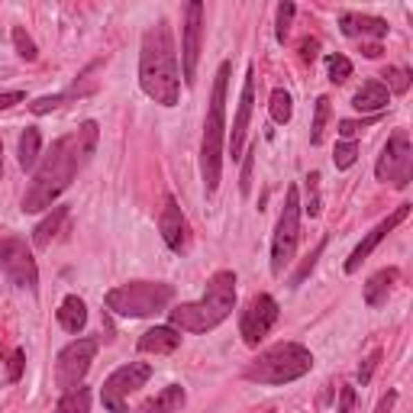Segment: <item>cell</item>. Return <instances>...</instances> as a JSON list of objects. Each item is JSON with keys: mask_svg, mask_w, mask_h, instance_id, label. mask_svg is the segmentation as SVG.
<instances>
[{"mask_svg": "<svg viewBox=\"0 0 413 413\" xmlns=\"http://www.w3.org/2000/svg\"><path fill=\"white\" fill-rule=\"evenodd\" d=\"M55 319L65 333H81L87 323V304L78 294H68L65 301H62V307L55 310Z\"/></svg>", "mask_w": 413, "mask_h": 413, "instance_id": "cell-21", "label": "cell"}, {"mask_svg": "<svg viewBox=\"0 0 413 413\" xmlns=\"http://www.w3.org/2000/svg\"><path fill=\"white\" fill-rule=\"evenodd\" d=\"M375 175L378 181H391L394 188L404 191L407 184H410L413 178V149H410V136H407V130H397L391 139H387V146L381 149V155H378V165H375Z\"/></svg>", "mask_w": 413, "mask_h": 413, "instance_id": "cell-10", "label": "cell"}, {"mask_svg": "<svg viewBox=\"0 0 413 413\" xmlns=\"http://www.w3.org/2000/svg\"><path fill=\"white\" fill-rule=\"evenodd\" d=\"M355 159H358V146H355V142H339L336 152H333V165H336L339 171L352 168V165H355Z\"/></svg>", "mask_w": 413, "mask_h": 413, "instance_id": "cell-33", "label": "cell"}, {"mask_svg": "<svg viewBox=\"0 0 413 413\" xmlns=\"http://www.w3.org/2000/svg\"><path fill=\"white\" fill-rule=\"evenodd\" d=\"M385 78H387V91H391V94H407V91H410V68H387L385 71Z\"/></svg>", "mask_w": 413, "mask_h": 413, "instance_id": "cell-30", "label": "cell"}, {"mask_svg": "<svg viewBox=\"0 0 413 413\" xmlns=\"http://www.w3.org/2000/svg\"><path fill=\"white\" fill-rule=\"evenodd\" d=\"M252 103H255V68L249 65L243 81V94H239V113H236L233 132H229V155H233V161L243 155L245 130H249V120H252Z\"/></svg>", "mask_w": 413, "mask_h": 413, "instance_id": "cell-15", "label": "cell"}, {"mask_svg": "<svg viewBox=\"0 0 413 413\" xmlns=\"http://www.w3.org/2000/svg\"><path fill=\"white\" fill-rule=\"evenodd\" d=\"M352 407H355V387L342 385V391H339V407H336V413H352Z\"/></svg>", "mask_w": 413, "mask_h": 413, "instance_id": "cell-39", "label": "cell"}, {"mask_svg": "<svg viewBox=\"0 0 413 413\" xmlns=\"http://www.w3.org/2000/svg\"><path fill=\"white\" fill-rule=\"evenodd\" d=\"M23 365H26V352H23V349H17V352L10 355V371H7L10 381H19V375H23Z\"/></svg>", "mask_w": 413, "mask_h": 413, "instance_id": "cell-38", "label": "cell"}, {"mask_svg": "<svg viewBox=\"0 0 413 413\" xmlns=\"http://www.w3.org/2000/svg\"><path fill=\"white\" fill-rule=\"evenodd\" d=\"M387 100H391V91L385 87V81H365V85L355 91V97H352V107H355L358 113L378 116V113L387 110Z\"/></svg>", "mask_w": 413, "mask_h": 413, "instance_id": "cell-18", "label": "cell"}, {"mask_svg": "<svg viewBox=\"0 0 413 413\" xmlns=\"http://www.w3.org/2000/svg\"><path fill=\"white\" fill-rule=\"evenodd\" d=\"M184 401H188L184 387H181V385H168V387H161L152 401H146L139 413H178L181 407H184Z\"/></svg>", "mask_w": 413, "mask_h": 413, "instance_id": "cell-22", "label": "cell"}, {"mask_svg": "<svg viewBox=\"0 0 413 413\" xmlns=\"http://www.w3.org/2000/svg\"><path fill=\"white\" fill-rule=\"evenodd\" d=\"M339 26L349 39H385L387 23L381 17H365V13H342Z\"/></svg>", "mask_w": 413, "mask_h": 413, "instance_id": "cell-17", "label": "cell"}, {"mask_svg": "<svg viewBox=\"0 0 413 413\" xmlns=\"http://www.w3.org/2000/svg\"><path fill=\"white\" fill-rule=\"evenodd\" d=\"M274 319H278V301L272 294H258L252 297V304L243 310V319H239V333L249 346H258L268 333H272Z\"/></svg>", "mask_w": 413, "mask_h": 413, "instance_id": "cell-13", "label": "cell"}, {"mask_svg": "<svg viewBox=\"0 0 413 413\" xmlns=\"http://www.w3.org/2000/svg\"><path fill=\"white\" fill-rule=\"evenodd\" d=\"M297 239H301V191H297V184H291V188H288V197H284V210H281V216H278V226H274L272 274H281L284 268L294 262Z\"/></svg>", "mask_w": 413, "mask_h": 413, "instance_id": "cell-7", "label": "cell"}, {"mask_svg": "<svg viewBox=\"0 0 413 413\" xmlns=\"http://www.w3.org/2000/svg\"><path fill=\"white\" fill-rule=\"evenodd\" d=\"M268 110H272V120L274 123H291V113H294V103H291V94L284 91V87H274L272 91V103H268Z\"/></svg>", "mask_w": 413, "mask_h": 413, "instance_id": "cell-26", "label": "cell"}, {"mask_svg": "<svg viewBox=\"0 0 413 413\" xmlns=\"http://www.w3.org/2000/svg\"><path fill=\"white\" fill-rule=\"evenodd\" d=\"M26 100L23 91H7V94H0V110H10V107H17V103Z\"/></svg>", "mask_w": 413, "mask_h": 413, "instance_id": "cell-40", "label": "cell"}, {"mask_svg": "<svg viewBox=\"0 0 413 413\" xmlns=\"http://www.w3.org/2000/svg\"><path fill=\"white\" fill-rule=\"evenodd\" d=\"M304 194H307V200L301 204V210H307L310 216H319V210H323V200H319V171H310L307 178H304Z\"/></svg>", "mask_w": 413, "mask_h": 413, "instance_id": "cell-27", "label": "cell"}, {"mask_svg": "<svg viewBox=\"0 0 413 413\" xmlns=\"http://www.w3.org/2000/svg\"><path fill=\"white\" fill-rule=\"evenodd\" d=\"M181 346V333L175 326H152L139 336V352L149 355H168Z\"/></svg>", "mask_w": 413, "mask_h": 413, "instance_id": "cell-19", "label": "cell"}, {"mask_svg": "<svg viewBox=\"0 0 413 413\" xmlns=\"http://www.w3.org/2000/svg\"><path fill=\"white\" fill-rule=\"evenodd\" d=\"M301 58H304V62H313V58H317V39H307V42H304V46H301Z\"/></svg>", "mask_w": 413, "mask_h": 413, "instance_id": "cell-42", "label": "cell"}, {"mask_svg": "<svg viewBox=\"0 0 413 413\" xmlns=\"http://www.w3.org/2000/svg\"><path fill=\"white\" fill-rule=\"evenodd\" d=\"M175 301V288L165 281H130L107 294V307L116 317H155Z\"/></svg>", "mask_w": 413, "mask_h": 413, "instance_id": "cell-6", "label": "cell"}, {"mask_svg": "<svg viewBox=\"0 0 413 413\" xmlns=\"http://www.w3.org/2000/svg\"><path fill=\"white\" fill-rule=\"evenodd\" d=\"M310 368H313V355H310L307 346H301V342H278V346L258 352L245 365L243 375L249 381H255V385L278 387V385H291V381L304 378Z\"/></svg>", "mask_w": 413, "mask_h": 413, "instance_id": "cell-5", "label": "cell"}, {"mask_svg": "<svg viewBox=\"0 0 413 413\" xmlns=\"http://www.w3.org/2000/svg\"><path fill=\"white\" fill-rule=\"evenodd\" d=\"M65 220H68V206L65 204H55V206H52V213H49L46 220H42V223L33 229V245H36V249H49Z\"/></svg>", "mask_w": 413, "mask_h": 413, "instance_id": "cell-23", "label": "cell"}, {"mask_svg": "<svg viewBox=\"0 0 413 413\" xmlns=\"http://www.w3.org/2000/svg\"><path fill=\"white\" fill-rule=\"evenodd\" d=\"M152 378V365L149 362H130V365H120L100 387V401L110 413H126V397L136 394L139 387H146V381Z\"/></svg>", "mask_w": 413, "mask_h": 413, "instance_id": "cell-11", "label": "cell"}, {"mask_svg": "<svg viewBox=\"0 0 413 413\" xmlns=\"http://www.w3.org/2000/svg\"><path fill=\"white\" fill-rule=\"evenodd\" d=\"M394 404H397V391H387V394L378 401L375 413H391V410H394Z\"/></svg>", "mask_w": 413, "mask_h": 413, "instance_id": "cell-41", "label": "cell"}, {"mask_svg": "<svg viewBox=\"0 0 413 413\" xmlns=\"http://www.w3.org/2000/svg\"><path fill=\"white\" fill-rule=\"evenodd\" d=\"M326 65H329V81L333 85H342L346 78H352V62L346 55H339V52L326 58Z\"/></svg>", "mask_w": 413, "mask_h": 413, "instance_id": "cell-32", "label": "cell"}, {"mask_svg": "<svg viewBox=\"0 0 413 413\" xmlns=\"http://www.w3.org/2000/svg\"><path fill=\"white\" fill-rule=\"evenodd\" d=\"M94 149H97V123L94 120L81 123V130L68 132V136L52 142V149L46 152L42 165H39L33 181H29L19 210H23V213H39V210L55 206V200L71 188L75 175L91 161Z\"/></svg>", "mask_w": 413, "mask_h": 413, "instance_id": "cell-1", "label": "cell"}, {"mask_svg": "<svg viewBox=\"0 0 413 413\" xmlns=\"http://www.w3.org/2000/svg\"><path fill=\"white\" fill-rule=\"evenodd\" d=\"M365 55L368 58H378V55H381V46H365Z\"/></svg>", "mask_w": 413, "mask_h": 413, "instance_id": "cell-43", "label": "cell"}, {"mask_svg": "<svg viewBox=\"0 0 413 413\" xmlns=\"http://www.w3.org/2000/svg\"><path fill=\"white\" fill-rule=\"evenodd\" d=\"M0 155H3V146H0ZM0 171H3V161H0Z\"/></svg>", "mask_w": 413, "mask_h": 413, "instance_id": "cell-44", "label": "cell"}, {"mask_svg": "<svg viewBox=\"0 0 413 413\" xmlns=\"http://www.w3.org/2000/svg\"><path fill=\"white\" fill-rule=\"evenodd\" d=\"M0 272L7 274V281L23 291H36L39 288V268L33 258V249L26 239L19 236H3L0 239Z\"/></svg>", "mask_w": 413, "mask_h": 413, "instance_id": "cell-9", "label": "cell"}, {"mask_svg": "<svg viewBox=\"0 0 413 413\" xmlns=\"http://www.w3.org/2000/svg\"><path fill=\"white\" fill-rule=\"evenodd\" d=\"M258 152H245V161H243V181H239V191H243V197H249V191H252V161Z\"/></svg>", "mask_w": 413, "mask_h": 413, "instance_id": "cell-37", "label": "cell"}, {"mask_svg": "<svg viewBox=\"0 0 413 413\" xmlns=\"http://www.w3.org/2000/svg\"><path fill=\"white\" fill-rule=\"evenodd\" d=\"M397 278H401L397 268H381V272L371 274L368 284H365V304H368V307H381V304H387V297H391V291H394Z\"/></svg>", "mask_w": 413, "mask_h": 413, "instance_id": "cell-20", "label": "cell"}, {"mask_svg": "<svg viewBox=\"0 0 413 413\" xmlns=\"http://www.w3.org/2000/svg\"><path fill=\"white\" fill-rule=\"evenodd\" d=\"M17 155H19V168H26V171L36 168L39 155H42V132H39L36 126H26V130H23Z\"/></svg>", "mask_w": 413, "mask_h": 413, "instance_id": "cell-24", "label": "cell"}, {"mask_svg": "<svg viewBox=\"0 0 413 413\" xmlns=\"http://www.w3.org/2000/svg\"><path fill=\"white\" fill-rule=\"evenodd\" d=\"M407 216H410V204H401V206L394 210V213L387 216V220H381V223H378L375 229H371V233H368L365 239H362V243L355 245V252L349 255V262H346V274H355L358 268H362V262H365L368 255H371V252L378 249V243H381V239H385L387 233H394V229H397L401 223H404Z\"/></svg>", "mask_w": 413, "mask_h": 413, "instance_id": "cell-14", "label": "cell"}, {"mask_svg": "<svg viewBox=\"0 0 413 413\" xmlns=\"http://www.w3.org/2000/svg\"><path fill=\"white\" fill-rule=\"evenodd\" d=\"M323 249H326V239H319V243L313 245V252H310L307 258H304V262H301V268H297V272L291 274V288H301V284L307 281V274L313 272V265H317V258H319V255H323Z\"/></svg>", "mask_w": 413, "mask_h": 413, "instance_id": "cell-29", "label": "cell"}, {"mask_svg": "<svg viewBox=\"0 0 413 413\" xmlns=\"http://www.w3.org/2000/svg\"><path fill=\"white\" fill-rule=\"evenodd\" d=\"M159 233L171 252H184L188 249V220H184L175 197H165V206H161V216H159Z\"/></svg>", "mask_w": 413, "mask_h": 413, "instance_id": "cell-16", "label": "cell"}, {"mask_svg": "<svg viewBox=\"0 0 413 413\" xmlns=\"http://www.w3.org/2000/svg\"><path fill=\"white\" fill-rule=\"evenodd\" d=\"M326 120H329V97H317V107H313V126H310V146H319V142H323Z\"/></svg>", "mask_w": 413, "mask_h": 413, "instance_id": "cell-28", "label": "cell"}, {"mask_svg": "<svg viewBox=\"0 0 413 413\" xmlns=\"http://www.w3.org/2000/svg\"><path fill=\"white\" fill-rule=\"evenodd\" d=\"M294 13H297V7H294L291 0H281V3H278V29H274L278 42H284V39H288V33H291Z\"/></svg>", "mask_w": 413, "mask_h": 413, "instance_id": "cell-34", "label": "cell"}, {"mask_svg": "<svg viewBox=\"0 0 413 413\" xmlns=\"http://www.w3.org/2000/svg\"><path fill=\"white\" fill-rule=\"evenodd\" d=\"M233 307H236V274L223 268L206 281V291L200 301L168 310L171 317L168 326H175L178 333H210L233 313Z\"/></svg>", "mask_w": 413, "mask_h": 413, "instance_id": "cell-3", "label": "cell"}, {"mask_svg": "<svg viewBox=\"0 0 413 413\" xmlns=\"http://www.w3.org/2000/svg\"><path fill=\"white\" fill-rule=\"evenodd\" d=\"M229 62H220L213 78V94H210V110L204 120V146H200V175L204 188L213 197L223 175V142H226V87H229Z\"/></svg>", "mask_w": 413, "mask_h": 413, "instance_id": "cell-4", "label": "cell"}, {"mask_svg": "<svg viewBox=\"0 0 413 413\" xmlns=\"http://www.w3.org/2000/svg\"><path fill=\"white\" fill-rule=\"evenodd\" d=\"M55 413H91V391L85 385L75 391H65L62 401L55 404Z\"/></svg>", "mask_w": 413, "mask_h": 413, "instance_id": "cell-25", "label": "cell"}, {"mask_svg": "<svg viewBox=\"0 0 413 413\" xmlns=\"http://www.w3.org/2000/svg\"><path fill=\"white\" fill-rule=\"evenodd\" d=\"M139 85L146 97H152L161 107H175L181 97V68L178 49L171 36L168 19H159L155 26L146 29L139 49Z\"/></svg>", "mask_w": 413, "mask_h": 413, "instance_id": "cell-2", "label": "cell"}, {"mask_svg": "<svg viewBox=\"0 0 413 413\" xmlns=\"http://www.w3.org/2000/svg\"><path fill=\"white\" fill-rule=\"evenodd\" d=\"M200 39H204V3L191 0L184 7V29H181V78L188 87H194L197 81Z\"/></svg>", "mask_w": 413, "mask_h": 413, "instance_id": "cell-12", "label": "cell"}, {"mask_svg": "<svg viewBox=\"0 0 413 413\" xmlns=\"http://www.w3.org/2000/svg\"><path fill=\"white\" fill-rule=\"evenodd\" d=\"M378 362H381V349H375V352H371V355H368L365 362L358 365V381H362V385H368V381H371V375H375Z\"/></svg>", "mask_w": 413, "mask_h": 413, "instance_id": "cell-36", "label": "cell"}, {"mask_svg": "<svg viewBox=\"0 0 413 413\" xmlns=\"http://www.w3.org/2000/svg\"><path fill=\"white\" fill-rule=\"evenodd\" d=\"M65 100H68V94H49V97H39V100L29 103V110L36 113V116H42V113L58 110V107H62Z\"/></svg>", "mask_w": 413, "mask_h": 413, "instance_id": "cell-35", "label": "cell"}, {"mask_svg": "<svg viewBox=\"0 0 413 413\" xmlns=\"http://www.w3.org/2000/svg\"><path fill=\"white\" fill-rule=\"evenodd\" d=\"M13 46H17V55L26 58V62H36V58H39L36 42L26 36V29H23V26H13Z\"/></svg>", "mask_w": 413, "mask_h": 413, "instance_id": "cell-31", "label": "cell"}, {"mask_svg": "<svg viewBox=\"0 0 413 413\" xmlns=\"http://www.w3.org/2000/svg\"><path fill=\"white\" fill-rule=\"evenodd\" d=\"M97 349H100V339H94V336L68 342L55 358V387H62V391L81 387V381L91 371V362L97 358Z\"/></svg>", "mask_w": 413, "mask_h": 413, "instance_id": "cell-8", "label": "cell"}]
</instances>
